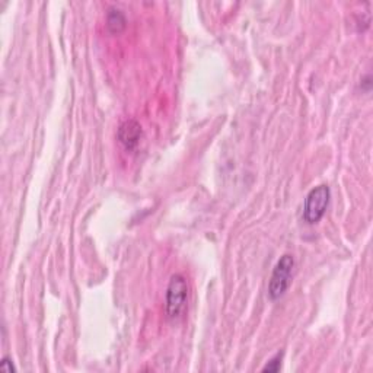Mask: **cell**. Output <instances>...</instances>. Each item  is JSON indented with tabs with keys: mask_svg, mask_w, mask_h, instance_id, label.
<instances>
[{
	"mask_svg": "<svg viewBox=\"0 0 373 373\" xmlns=\"http://www.w3.org/2000/svg\"><path fill=\"white\" fill-rule=\"evenodd\" d=\"M189 299V285L181 274H174L170 280L165 296V312L171 321H177L182 316Z\"/></svg>",
	"mask_w": 373,
	"mask_h": 373,
	"instance_id": "6da1fadb",
	"label": "cell"
},
{
	"mask_svg": "<svg viewBox=\"0 0 373 373\" xmlns=\"http://www.w3.org/2000/svg\"><path fill=\"white\" fill-rule=\"evenodd\" d=\"M283 357H285V353H283V352L277 353L274 357H271V359L267 362V365L263 367V372H264V373H267V372H273V373L278 372L280 369H282Z\"/></svg>",
	"mask_w": 373,
	"mask_h": 373,
	"instance_id": "8992f818",
	"label": "cell"
},
{
	"mask_svg": "<svg viewBox=\"0 0 373 373\" xmlns=\"http://www.w3.org/2000/svg\"><path fill=\"white\" fill-rule=\"evenodd\" d=\"M295 260L290 254H285L280 256V260L276 263L270 283H268V297L271 300H277L289 290L292 283V274H293Z\"/></svg>",
	"mask_w": 373,
	"mask_h": 373,
	"instance_id": "7a4b0ae2",
	"label": "cell"
},
{
	"mask_svg": "<svg viewBox=\"0 0 373 373\" xmlns=\"http://www.w3.org/2000/svg\"><path fill=\"white\" fill-rule=\"evenodd\" d=\"M0 369H2L4 372H8V373L15 372V366L12 363V359L11 357H4L2 362H0Z\"/></svg>",
	"mask_w": 373,
	"mask_h": 373,
	"instance_id": "52a82bcc",
	"label": "cell"
},
{
	"mask_svg": "<svg viewBox=\"0 0 373 373\" xmlns=\"http://www.w3.org/2000/svg\"><path fill=\"white\" fill-rule=\"evenodd\" d=\"M127 27V18L119 8H109L107 12V28L111 34H120Z\"/></svg>",
	"mask_w": 373,
	"mask_h": 373,
	"instance_id": "5b68a950",
	"label": "cell"
},
{
	"mask_svg": "<svg viewBox=\"0 0 373 373\" xmlns=\"http://www.w3.org/2000/svg\"><path fill=\"white\" fill-rule=\"evenodd\" d=\"M330 199H331V191L328 185H318L315 189H312L307 199L303 203V220L308 225H315L318 223L325 212L330 206Z\"/></svg>",
	"mask_w": 373,
	"mask_h": 373,
	"instance_id": "3957f363",
	"label": "cell"
},
{
	"mask_svg": "<svg viewBox=\"0 0 373 373\" xmlns=\"http://www.w3.org/2000/svg\"><path fill=\"white\" fill-rule=\"evenodd\" d=\"M143 136L142 126L136 120L124 122L119 130H117V140L127 152H134L140 143V138Z\"/></svg>",
	"mask_w": 373,
	"mask_h": 373,
	"instance_id": "277c9868",
	"label": "cell"
}]
</instances>
